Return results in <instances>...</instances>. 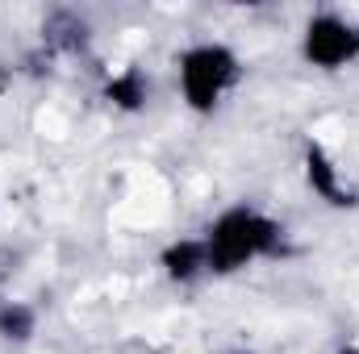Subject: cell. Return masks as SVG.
I'll use <instances>...</instances> for the list:
<instances>
[{
    "label": "cell",
    "instance_id": "6da1fadb",
    "mask_svg": "<svg viewBox=\"0 0 359 354\" xmlns=\"http://www.w3.org/2000/svg\"><path fill=\"white\" fill-rule=\"evenodd\" d=\"M201 242H205L209 275H217V279L238 275V271L264 263V259H280L288 250L284 225L271 213H264L259 204H251V200H238V204L222 208L201 229Z\"/></svg>",
    "mask_w": 359,
    "mask_h": 354
},
{
    "label": "cell",
    "instance_id": "7a4b0ae2",
    "mask_svg": "<svg viewBox=\"0 0 359 354\" xmlns=\"http://www.w3.org/2000/svg\"><path fill=\"white\" fill-rule=\"evenodd\" d=\"M243 80V59L230 42H192L176 55V88L188 113L213 117Z\"/></svg>",
    "mask_w": 359,
    "mask_h": 354
},
{
    "label": "cell",
    "instance_id": "3957f363",
    "mask_svg": "<svg viewBox=\"0 0 359 354\" xmlns=\"http://www.w3.org/2000/svg\"><path fill=\"white\" fill-rule=\"evenodd\" d=\"M301 59L322 71V76H339L359 63V21L334 8H318L305 17L301 25Z\"/></svg>",
    "mask_w": 359,
    "mask_h": 354
},
{
    "label": "cell",
    "instance_id": "277c9868",
    "mask_svg": "<svg viewBox=\"0 0 359 354\" xmlns=\"http://www.w3.org/2000/svg\"><path fill=\"white\" fill-rule=\"evenodd\" d=\"M301 176H305V187L322 204H330V208H359V187L347 179L343 163L322 142H313V138L301 146Z\"/></svg>",
    "mask_w": 359,
    "mask_h": 354
},
{
    "label": "cell",
    "instance_id": "5b68a950",
    "mask_svg": "<svg viewBox=\"0 0 359 354\" xmlns=\"http://www.w3.org/2000/svg\"><path fill=\"white\" fill-rule=\"evenodd\" d=\"M159 267H163V275H168L172 283H180V288L205 279V275H209V263H205V242H201V234L168 242V246L159 250Z\"/></svg>",
    "mask_w": 359,
    "mask_h": 354
},
{
    "label": "cell",
    "instance_id": "8992f818",
    "mask_svg": "<svg viewBox=\"0 0 359 354\" xmlns=\"http://www.w3.org/2000/svg\"><path fill=\"white\" fill-rule=\"evenodd\" d=\"M104 100L117 113H142L151 104V80L142 67H121L104 80Z\"/></svg>",
    "mask_w": 359,
    "mask_h": 354
},
{
    "label": "cell",
    "instance_id": "52a82bcc",
    "mask_svg": "<svg viewBox=\"0 0 359 354\" xmlns=\"http://www.w3.org/2000/svg\"><path fill=\"white\" fill-rule=\"evenodd\" d=\"M92 38V25L80 17V13H72V8H59L46 25H42V42L50 46V50H84Z\"/></svg>",
    "mask_w": 359,
    "mask_h": 354
},
{
    "label": "cell",
    "instance_id": "ba28073f",
    "mask_svg": "<svg viewBox=\"0 0 359 354\" xmlns=\"http://www.w3.org/2000/svg\"><path fill=\"white\" fill-rule=\"evenodd\" d=\"M38 334V309L25 300H0V342L4 346H29Z\"/></svg>",
    "mask_w": 359,
    "mask_h": 354
},
{
    "label": "cell",
    "instance_id": "9c48e42d",
    "mask_svg": "<svg viewBox=\"0 0 359 354\" xmlns=\"http://www.w3.org/2000/svg\"><path fill=\"white\" fill-rule=\"evenodd\" d=\"M334 354H359V346H355V342H343V346H339Z\"/></svg>",
    "mask_w": 359,
    "mask_h": 354
},
{
    "label": "cell",
    "instance_id": "30bf717a",
    "mask_svg": "<svg viewBox=\"0 0 359 354\" xmlns=\"http://www.w3.org/2000/svg\"><path fill=\"white\" fill-rule=\"evenodd\" d=\"M222 354H255V351H222Z\"/></svg>",
    "mask_w": 359,
    "mask_h": 354
}]
</instances>
